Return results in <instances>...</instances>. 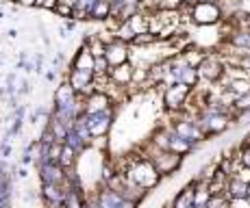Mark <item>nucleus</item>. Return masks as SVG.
Here are the masks:
<instances>
[{
  "mask_svg": "<svg viewBox=\"0 0 250 208\" xmlns=\"http://www.w3.org/2000/svg\"><path fill=\"white\" fill-rule=\"evenodd\" d=\"M189 4V20L198 26H211L224 20V11L220 2H209V0H198Z\"/></svg>",
  "mask_w": 250,
  "mask_h": 208,
  "instance_id": "f257e3e1",
  "label": "nucleus"
},
{
  "mask_svg": "<svg viewBox=\"0 0 250 208\" xmlns=\"http://www.w3.org/2000/svg\"><path fill=\"white\" fill-rule=\"evenodd\" d=\"M124 176H126L131 182H135L137 187H142L144 191H148V189L159 185L161 173L157 171V167L152 165L150 158H142V161L133 163V165L126 169V173H124Z\"/></svg>",
  "mask_w": 250,
  "mask_h": 208,
  "instance_id": "f03ea898",
  "label": "nucleus"
},
{
  "mask_svg": "<svg viewBox=\"0 0 250 208\" xmlns=\"http://www.w3.org/2000/svg\"><path fill=\"white\" fill-rule=\"evenodd\" d=\"M115 113L113 109H104V111H96V113H87L85 111L83 115H81V119H83V124L89 128L91 137L98 139V137H104V134L109 132V128H111V122H113Z\"/></svg>",
  "mask_w": 250,
  "mask_h": 208,
  "instance_id": "7ed1b4c3",
  "label": "nucleus"
},
{
  "mask_svg": "<svg viewBox=\"0 0 250 208\" xmlns=\"http://www.w3.org/2000/svg\"><path fill=\"white\" fill-rule=\"evenodd\" d=\"M198 70V76L207 83H218L224 76V61L220 55H205L203 61L196 65Z\"/></svg>",
  "mask_w": 250,
  "mask_h": 208,
  "instance_id": "20e7f679",
  "label": "nucleus"
},
{
  "mask_svg": "<svg viewBox=\"0 0 250 208\" xmlns=\"http://www.w3.org/2000/svg\"><path fill=\"white\" fill-rule=\"evenodd\" d=\"M191 95V87L185 83H172L166 87L163 91V104L170 111H179L183 109V104L187 102V98Z\"/></svg>",
  "mask_w": 250,
  "mask_h": 208,
  "instance_id": "39448f33",
  "label": "nucleus"
},
{
  "mask_svg": "<svg viewBox=\"0 0 250 208\" xmlns=\"http://www.w3.org/2000/svg\"><path fill=\"white\" fill-rule=\"evenodd\" d=\"M148 158L152 161V165L157 167V171H159L161 176H172L183 163L181 154L172 152V150H157L155 156H148Z\"/></svg>",
  "mask_w": 250,
  "mask_h": 208,
  "instance_id": "423d86ee",
  "label": "nucleus"
},
{
  "mask_svg": "<svg viewBox=\"0 0 250 208\" xmlns=\"http://www.w3.org/2000/svg\"><path fill=\"white\" fill-rule=\"evenodd\" d=\"M68 83L74 87V91L81 95V98H87L89 94H94V87H96L94 72L91 70H76V67H72Z\"/></svg>",
  "mask_w": 250,
  "mask_h": 208,
  "instance_id": "0eeeda50",
  "label": "nucleus"
},
{
  "mask_svg": "<svg viewBox=\"0 0 250 208\" xmlns=\"http://www.w3.org/2000/svg\"><path fill=\"white\" fill-rule=\"evenodd\" d=\"M98 204L100 208H137V202L128 200V197H124L122 193L113 191V189H104V191L98 193Z\"/></svg>",
  "mask_w": 250,
  "mask_h": 208,
  "instance_id": "6e6552de",
  "label": "nucleus"
},
{
  "mask_svg": "<svg viewBox=\"0 0 250 208\" xmlns=\"http://www.w3.org/2000/svg\"><path fill=\"white\" fill-rule=\"evenodd\" d=\"M128 46L124 41H120V39H113L107 43V50H104V59H107L109 63V67H115V65H120V63H126L128 61Z\"/></svg>",
  "mask_w": 250,
  "mask_h": 208,
  "instance_id": "1a4fd4ad",
  "label": "nucleus"
},
{
  "mask_svg": "<svg viewBox=\"0 0 250 208\" xmlns=\"http://www.w3.org/2000/svg\"><path fill=\"white\" fill-rule=\"evenodd\" d=\"M42 182H52V185H65V169L57 161H48L40 165Z\"/></svg>",
  "mask_w": 250,
  "mask_h": 208,
  "instance_id": "9d476101",
  "label": "nucleus"
},
{
  "mask_svg": "<svg viewBox=\"0 0 250 208\" xmlns=\"http://www.w3.org/2000/svg\"><path fill=\"white\" fill-rule=\"evenodd\" d=\"M174 132L176 134H181L183 139H187L189 143H200V141H205V132L200 130V126L196 124V122H191V119H183V122H176L174 126Z\"/></svg>",
  "mask_w": 250,
  "mask_h": 208,
  "instance_id": "9b49d317",
  "label": "nucleus"
},
{
  "mask_svg": "<svg viewBox=\"0 0 250 208\" xmlns=\"http://www.w3.org/2000/svg\"><path fill=\"white\" fill-rule=\"evenodd\" d=\"M42 197H44L50 206L61 208V204H63V197H65V189H63V185L42 182Z\"/></svg>",
  "mask_w": 250,
  "mask_h": 208,
  "instance_id": "f8f14e48",
  "label": "nucleus"
},
{
  "mask_svg": "<svg viewBox=\"0 0 250 208\" xmlns=\"http://www.w3.org/2000/svg\"><path fill=\"white\" fill-rule=\"evenodd\" d=\"M133 70H135V67H133L128 61L120 63V65H115V67H109V78H111L115 85H120V87L131 85L133 83Z\"/></svg>",
  "mask_w": 250,
  "mask_h": 208,
  "instance_id": "ddd939ff",
  "label": "nucleus"
},
{
  "mask_svg": "<svg viewBox=\"0 0 250 208\" xmlns=\"http://www.w3.org/2000/svg\"><path fill=\"white\" fill-rule=\"evenodd\" d=\"M111 109V98L107 95V91H94L85 98V111L87 113H96V111Z\"/></svg>",
  "mask_w": 250,
  "mask_h": 208,
  "instance_id": "4468645a",
  "label": "nucleus"
},
{
  "mask_svg": "<svg viewBox=\"0 0 250 208\" xmlns=\"http://www.w3.org/2000/svg\"><path fill=\"white\" fill-rule=\"evenodd\" d=\"M76 98H79V94H76L74 87L65 80V83H61L59 87H57V91H55V106L70 104V102H74Z\"/></svg>",
  "mask_w": 250,
  "mask_h": 208,
  "instance_id": "2eb2a0df",
  "label": "nucleus"
},
{
  "mask_svg": "<svg viewBox=\"0 0 250 208\" xmlns=\"http://www.w3.org/2000/svg\"><path fill=\"white\" fill-rule=\"evenodd\" d=\"M224 195H227L229 200H233V197H246L248 195V185L242 182L239 178L230 176L229 182H227V193H224Z\"/></svg>",
  "mask_w": 250,
  "mask_h": 208,
  "instance_id": "dca6fc26",
  "label": "nucleus"
},
{
  "mask_svg": "<svg viewBox=\"0 0 250 208\" xmlns=\"http://www.w3.org/2000/svg\"><path fill=\"white\" fill-rule=\"evenodd\" d=\"M196 146L194 143H189L187 139H183L181 134H176L174 130H170V146H167V150H172V152H176V154H187V152H191Z\"/></svg>",
  "mask_w": 250,
  "mask_h": 208,
  "instance_id": "f3484780",
  "label": "nucleus"
},
{
  "mask_svg": "<svg viewBox=\"0 0 250 208\" xmlns=\"http://www.w3.org/2000/svg\"><path fill=\"white\" fill-rule=\"evenodd\" d=\"M72 67H76V70H91L94 72V55L87 50V48H81L79 52H76V57L72 59Z\"/></svg>",
  "mask_w": 250,
  "mask_h": 208,
  "instance_id": "a211bd4d",
  "label": "nucleus"
},
{
  "mask_svg": "<svg viewBox=\"0 0 250 208\" xmlns=\"http://www.w3.org/2000/svg\"><path fill=\"white\" fill-rule=\"evenodd\" d=\"M63 143L68 148H72L76 152V156H79V154H83L85 152V148H87V143L83 141V139H81V134L76 132L74 128H70L68 130V134H65V139H63Z\"/></svg>",
  "mask_w": 250,
  "mask_h": 208,
  "instance_id": "6ab92c4d",
  "label": "nucleus"
},
{
  "mask_svg": "<svg viewBox=\"0 0 250 208\" xmlns=\"http://www.w3.org/2000/svg\"><path fill=\"white\" fill-rule=\"evenodd\" d=\"M126 22L131 24V28H133V33H135V35H142V33H148V22H150V16L137 11L135 16H131Z\"/></svg>",
  "mask_w": 250,
  "mask_h": 208,
  "instance_id": "aec40b11",
  "label": "nucleus"
},
{
  "mask_svg": "<svg viewBox=\"0 0 250 208\" xmlns=\"http://www.w3.org/2000/svg\"><path fill=\"white\" fill-rule=\"evenodd\" d=\"M194 187H196V180H191V182H189V187L183 189L179 195H176L174 208H187V206L194 204Z\"/></svg>",
  "mask_w": 250,
  "mask_h": 208,
  "instance_id": "412c9836",
  "label": "nucleus"
},
{
  "mask_svg": "<svg viewBox=\"0 0 250 208\" xmlns=\"http://www.w3.org/2000/svg\"><path fill=\"white\" fill-rule=\"evenodd\" d=\"M85 202L83 197H81V191L79 189H65V197H63V204H61V208H83Z\"/></svg>",
  "mask_w": 250,
  "mask_h": 208,
  "instance_id": "4be33fe9",
  "label": "nucleus"
},
{
  "mask_svg": "<svg viewBox=\"0 0 250 208\" xmlns=\"http://www.w3.org/2000/svg\"><path fill=\"white\" fill-rule=\"evenodd\" d=\"M113 37H115V39H120V41H124V43H131L133 39H135V33H133L131 24L124 20V22L118 24V28H115V35H113Z\"/></svg>",
  "mask_w": 250,
  "mask_h": 208,
  "instance_id": "5701e85b",
  "label": "nucleus"
},
{
  "mask_svg": "<svg viewBox=\"0 0 250 208\" xmlns=\"http://www.w3.org/2000/svg\"><path fill=\"white\" fill-rule=\"evenodd\" d=\"M200 80V76H198V70L196 67H191V65H185L181 70V76H179V83H185V85H189V87H196V83Z\"/></svg>",
  "mask_w": 250,
  "mask_h": 208,
  "instance_id": "b1692460",
  "label": "nucleus"
},
{
  "mask_svg": "<svg viewBox=\"0 0 250 208\" xmlns=\"http://www.w3.org/2000/svg\"><path fill=\"white\" fill-rule=\"evenodd\" d=\"M74 161H76V152L63 143V148H61V154H59V158H57V163H59L63 169H70L72 165H74Z\"/></svg>",
  "mask_w": 250,
  "mask_h": 208,
  "instance_id": "393cba45",
  "label": "nucleus"
},
{
  "mask_svg": "<svg viewBox=\"0 0 250 208\" xmlns=\"http://www.w3.org/2000/svg\"><path fill=\"white\" fill-rule=\"evenodd\" d=\"M91 20H109V2L107 0H98L91 11Z\"/></svg>",
  "mask_w": 250,
  "mask_h": 208,
  "instance_id": "a878e982",
  "label": "nucleus"
},
{
  "mask_svg": "<svg viewBox=\"0 0 250 208\" xmlns=\"http://www.w3.org/2000/svg\"><path fill=\"white\" fill-rule=\"evenodd\" d=\"M229 89L237 95H244L246 91H250V78H233L229 83Z\"/></svg>",
  "mask_w": 250,
  "mask_h": 208,
  "instance_id": "bb28decb",
  "label": "nucleus"
},
{
  "mask_svg": "<svg viewBox=\"0 0 250 208\" xmlns=\"http://www.w3.org/2000/svg\"><path fill=\"white\" fill-rule=\"evenodd\" d=\"M96 2L98 0H76V11H83L85 16H87V20L91 18V11H94V7H96Z\"/></svg>",
  "mask_w": 250,
  "mask_h": 208,
  "instance_id": "cd10ccee",
  "label": "nucleus"
},
{
  "mask_svg": "<svg viewBox=\"0 0 250 208\" xmlns=\"http://www.w3.org/2000/svg\"><path fill=\"white\" fill-rule=\"evenodd\" d=\"M109 74V63L104 57H96L94 59V76H104Z\"/></svg>",
  "mask_w": 250,
  "mask_h": 208,
  "instance_id": "c85d7f7f",
  "label": "nucleus"
},
{
  "mask_svg": "<svg viewBox=\"0 0 250 208\" xmlns=\"http://www.w3.org/2000/svg\"><path fill=\"white\" fill-rule=\"evenodd\" d=\"M155 41H159L157 35H152V33H142V35H135V39L131 43L133 46H150V43H155Z\"/></svg>",
  "mask_w": 250,
  "mask_h": 208,
  "instance_id": "c756f323",
  "label": "nucleus"
},
{
  "mask_svg": "<svg viewBox=\"0 0 250 208\" xmlns=\"http://www.w3.org/2000/svg\"><path fill=\"white\" fill-rule=\"evenodd\" d=\"M233 109L237 111V113H244V111H250V91H246L244 95H239L237 100H235Z\"/></svg>",
  "mask_w": 250,
  "mask_h": 208,
  "instance_id": "7c9ffc66",
  "label": "nucleus"
},
{
  "mask_svg": "<svg viewBox=\"0 0 250 208\" xmlns=\"http://www.w3.org/2000/svg\"><path fill=\"white\" fill-rule=\"evenodd\" d=\"M55 13H59V16H63V18H74V7H70V4H65V2H57Z\"/></svg>",
  "mask_w": 250,
  "mask_h": 208,
  "instance_id": "2f4dec72",
  "label": "nucleus"
},
{
  "mask_svg": "<svg viewBox=\"0 0 250 208\" xmlns=\"http://www.w3.org/2000/svg\"><path fill=\"white\" fill-rule=\"evenodd\" d=\"M233 176H235V178H239L242 182H246V185H250V167H248V165H244V163H242V167H239L237 171L233 173Z\"/></svg>",
  "mask_w": 250,
  "mask_h": 208,
  "instance_id": "473e14b6",
  "label": "nucleus"
},
{
  "mask_svg": "<svg viewBox=\"0 0 250 208\" xmlns=\"http://www.w3.org/2000/svg\"><path fill=\"white\" fill-rule=\"evenodd\" d=\"M229 208H250V200L248 197H233L229 200Z\"/></svg>",
  "mask_w": 250,
  "mask_h": 208,
  "instance_id": "72a5a7b5",
  "label": "nucleus"
},
{
  "mask_svg": "<svg viewBox=\"0 0 250 208\" xmlns=\"http://www.w3.org/2000/svg\"><path fill=\"white\" fill-rule=\"evenodd\" d=\"M183 2H185V0H161L159 9H174V11H179L183 7Z\"/></svg>",
  "mask_w": 250,
  "mask_h": 208,
  "instance_id": "f704fd0d",
  "label": "nucleus"
},
{
  "mask_svg": "<svg viewBox=\"0 0 250 208\" xmlns=\"http://www.w3.org/2000/svg\"><path fill=\"white\" fill-rule=\"evenodd\" d=\"M22 124H24L22 117H13V124H11V128H9V137H16V134H20Z\"/></svg>",
  "mask_w": 250,
  "mask_h": 208,
  "instance_id": "c9c22d12",
  "label": "nucleus"
},
{
  "mask_svg": "<svg viewBox=\"0 0 250 208\" xmlns=\"http://www.w3.org/2000/svg\"><path fill=\"white\" fill-rule=\"evenodd\" d=\"M57 2H59V0H44V2H42V7L48 9V11H55Z\"/></svg>",
  "mask_w": 250,
  "mask_h": 208,
  "instance_id": "e433bc0d",
  "label": "nucleus"
},
{
  "mask_svg": "<svg viewBox=\"0 0 250 208\" xmlns=\"http://www.w3.org/2000/svg\"><path fill=\"white\" fill-rule=\"evenodd\" d=\"M18 94H22V95L31 94V87H28V80H22V87H18Z\"/></svg>",
  "mask_w": 250,
  "mask_h": 208,
  "instance_id": "4c0bfd02",
  "label": "nucleus"
},
{
  "mask_svg": "<svg viewBox=\"0 0 250 208\" xmlns=\"http://www.w3.org/2000/svg\"><path fill=\"white\" fill-rule=\"evenodd\" d=\"M33 161H35V156H33V152H24V156H22V163H24V165H31Z\"/></svg>",
  "mask_w": 250,
  "mask_h": 208,
  "instance_id": "58836bf2",
  "label": "nucleus"
},
{
  "mask_svg": "<svg viewBox=\"0 0 250 208\" xmlns=\"http://www.w3.org/2000/svg\"><path fill=\"white\" fill-rule=\"evenodd\" d=\"M9 154H11V146H9V141H4V146H2V156L7 158Z\"/></svg>",
  "mask_w": 250,
  "mask_h": 208,
  "instance_id": "ea45409f",
  "label": "nucleus"
},
{
  "mask_svg": "<svg viewBox=\"0 0 250 208\" xmlns=\"http://www.w3.org/2000/svg\"><path fill=\"white\" fill-rule=\"evenodd\" d=\"M76 28V20H68L65 22V31H74Z\"/></svg>",
  "mask_w": 250,
  "mask_h": 208,
  "instance_id": "a19ab883",
  "label": "nucleus"
},
{
  "mask_svg": "<svg viewBox=\"0 0 250 208\" xmlns=\"http://www.w3.org/2000/svg\"><path fill=\"white\" fill-rule=\"evenodd\" d=\"M22 4H28V7H35V0H20Z\"/></svg>",
  "mask_w": 250,
  "mask_h": 208,
  "instance_id": "79ce46f5",
  "label": "nucleus"
},
{
  "mask_svg": "<svg viewBox=\"0 0 250 208\" xmlns=\"http://www.w3.org/2000/svg\"><path fill=\"white\" fill-rule=\"evenodd\" d=\"M0 208H11V202H2V204H0Z\"/></svg>",
  "mask_w": 250,
  "mask_h": 208,
  "instance_id": "37998d69",
  "label": "nucleus"
},
{
  "mask_svg": "<svg viewBox=\"0 0 250 208\" xmlns=\"http://www.w3.org/2000/svg\"><path fill=\"white\" fill-rule=\"evenodd\" d=\"M2 18H4V11H0V20H2Z\"/></svg>",
  "mask_w": 250,
  "mask_h": 208,
  "instance_id": "c03bdc74",
  "label": "nucleus"
},
{
  "mask_svg": "<svg viewBox=\"0 0 250 208\" xmlns=\"http://www.w3.org/2000/svg\"><path fill=\"white\" fill-rule=\"evenodd\" d=\"M246 197H248V200H250V185H248V195H246Z\"/></svg>",
  "mask_w": 250,
  "mask_h": 208,
  "instance_id": "a18cd8bd",
  "label": "nucleus"
},
{
  "mask_svg": "<svg viewBox=\"0 0 250 208\" xmlns=\"http://www.w3.org/2000/svg\"><path fill=\"white\" fill-rule=\"evenodd\" d=\"M107 2H109V4H111V2H118V0H107Z\"/></svg>",
  "mask_w": 250,
  "mask_h": 208,
  "instance_id": "49530a36",
  "label": "nucleus"
}]
</instances>
